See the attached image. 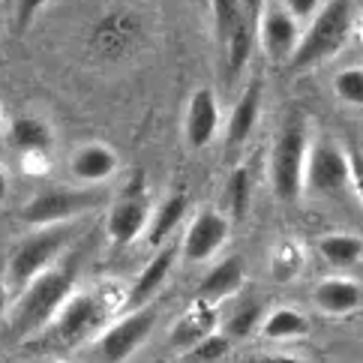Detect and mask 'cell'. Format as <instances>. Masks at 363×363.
Returning a JSON list of instances; mask_svg holds the SVG:
<instances>
[{
    "instance_id": "6da1fadb",
    "label": "cell",
    "mask_w": 363,
    "mask_h": 363,
    "mask_svg": "<svg viewBox=\"0 0 363 363\" xmlns=\"http://www.w3.org/2000/svg\"><path fill=\"white\" fill-rule=\"evenodd\" d=\"M357 24L354 0H324L321 9L301 28V40L291 55V69L306 72L328 63L348 45Z\"/></svg>"
},
{
    "instance_id": "7a4b0ae2",
    "label": "cell",
    "mask_w": 363,
    "mask_h": 363,
    "mask_svg": "<svg viewBox=\"0 0 363 363\" xmlns=\"http://www.w3.org/2000/svg\"><path fill=\"white\" fill-rule=\"evenodd\" d=\"M75 270L69 264H55L45 274L33 277L21 289L16 306L9 313V328L16 340H30L33 333L45 330L55 315L60 313V306L75 294Z\"/></svg>"
},
{
    "instance_id": "3957f363",
    "label": "cell",
    "mask_w": 363,
    "mask_h": 363,
    "mask_svg": "<svg viewBox=\"0 0 363 363\" xmlns=\"http://www.w3.org/2000/svg\"><path fill=\"white\" fill-rule=\"evenodd\" d=\"M309 145H313L309 123L303 114H294L279 129L267 157V180L279 201H297L303 196V172H306Z\"/></svg>"
},
{
    "instance_id": "277c9868",
    "label": "cell",
    "mask_w": 363,
    "mask_h": 363,
    "mask_svg": "<svg viewBox=\"0 0 363 363\" xmlns=\"http://www.w3.org/2000/svg\"><path fill=\"white\" fill-rule=\"evenodd\" d=\"M75 240V225L72 223H60V225H45V228H36L33 235H28L18 246L16 252L9 255V285L16 289H24L33 277L45 274L48 267L57 264V258L67 252V246Z\"/></svg>"
},
{
    "instance_id": "5b68a950",
    "label": "cell",
    "mask_w": 363,
    "mask_h": 363,
    "mask_svg": "<svg viewBox=\"0 0 363 363\" xmlns=\"http://www.w3.org/2000/svg\"><path fill=\"white\" fill-rule=\"evenodd\" d=\"M352 177V150L342 147L336 138L321 135L309 145L306 172H303V192L313 196H336L348 186Z\"/></svg>"
},
{
    "instance_id": "8992f818",
    "label": "cell",
    "mask_w": 363,
    "mask_h": 363,
    "mask_svg": "<svg viewBox=\"0 0 363 363\" xmlns=\"http://www.w3.org/2000/svg\"><path fill=\"white\" fill-rule=\"evenodd\" d=\"M102 204V192L96 186H79V189H48L33 196L28 204L21 207V219L33 228L45 225H60L72 223L75 216Z\"/></svg>"
},
{
    "instance_id": "52a82bcc",
    "label": "cell",
    "mask_w": 363,
    "mask_h": 363,
    "mask_svg": "<svg viewBox=\"0 0 363 363\" xmlns=\"http://www.w3.org/2000/svg\"><path fill=\"white\" fill-rule=\"evenodd\" d=\"M157 306H138L129 309V315H123L121 321H114L111 328H106L96 336V352L102 363H126L133 357L145 340L150 336V330L157 328Z\"/></svg>"
},
{
    "instance_id": "ba28073f",
    "label": "cell",
    "mask_w": 363,
    "mask_h": 363,
    "mask_svg": "<svg viewBox=\"0 0 363 363\" xmlns=\"http://www.w3.org/2000/svg\"><path fill=\"white\" fill-rule=\"evenodd\" d=\"M297 40H301V24H297L279 4H267L255 12V43L274 63H289Z\"/></svg>"
},
{
    "instance_id": "9c48e42d",
    "label": "cell",
    "mask_w": 363,
    "mask_h": 363,
    "mask_svg": "<svg viewBox=\"0 0 363 363\" xmlns=\"http://www.w3.org/2000/svg\"><path fill=\"white\" fill-rule=\"evenodd\" d=\"M228 235H231V219L219 213L216 207H204V211L192 216L184 243H180V255H184L186 264L207 262L228 243Z\"/></svg>"
},
{
    "instance_id": "30bf717a",
    "label": "cell",
    "mask_w": 363,
    "mask_h": 363,
    "mask_svg": "<svg viewBox=\"0 0 363 363\" xmlns=\"http://www.w3.org/2000/svg\"><path fill=\"white\" fill-rule=\"evenodd\" d=\"M219 129H223V108L211 87H199L186 102V118H184V135L192 150L211 147Z\"/></svg>"
},
{
    "instance_id": "8fae6325",
    "label": "cell",
    "mask_w": 363,
    "mask_h": 363,
    "mask_svg": "<svg viewBox=\"0 0 363 363\" xmlns=\"http://www.w3.org/2000/svg\"><path fill=\"white\" fill-rule=\"evenodd\" d=\"M147 223H150L147 199L141 196V192L126 189L123 196L111 204L106 228H108V238H111L114 246H129L147 231Z\"/></svg>"
},
{
    "instance_id": "7c38bea8",
    "label": "cell",
    "mask_w": 363,
    "mask_h": 363,
    "mask_svg": "<svg viewBox=\"0 0 363 363\" xmlns=\"http://www.w3.org/2000/svg\"><path fill=\"white\" fill-rule=\"evenodd\" d=\"M99 318H102V301L96 294H90V291L72 294L69 301L60 306L55 321L48 324V330L57 342H75V340H82Z\"/></svg>"
},
{
    "instance_id": "4fadbf2b",
    "label": "cell",
    "mask_w": 363,
    "mask_h": 363,
    "mask_svg": "<svg viewBox=\"0 0 363 363\" xmlns=\"http://www.w3.org/2000/svg\"><path fill=\"white\" fill-rule=\"evenodd\" d=\"M118 153H114L108 145H99V141H90V145H82L72 150L69 157V174L84 186H96L106 184V180L118 172Z\"/></svg>"
},
{
    "instance_id": "5bb4252c",
    "label": "cell",
    "mask_w": 363,
    "mask_h": 363,
    "mask_svg": "<svg viewBox=\"0 0 363 363\" xmlns=\"http://www.w3.org/2000/svg\"><path fill=\"white\" fill-rule=\"evenodd\" d=\"M313 301L324 315H352L363 306V285L352 277H324L313 289Z\"/></svg>"
},
{
    "instance_id": "9a60e30c",
    "label": "cell",
    "mask_w": 363,
    "mask_h": 363,
    "mask_svg": "<svg viewBox=\"0 0 363 363\" xmlns=\"http://www.w3.org/2000/svg\"><path fill=\"white\" fill-rule=\"evenodd\" d=\"M243 282H246V267H243L240 258L238 255L223 258L199 285V303H204V306L223 303L243 289Z\"/></svg>"
},
{
    "instance_id": "2e32d148",
    "label": "cell",
    "mask_w": 363,
    "mask_h": 363,
    "mask_svg": "<svg viewBox=\"0 0 363 363\" xmlns=\"http://www.w3.org/2000/svg\"><path fill=\"white\" fill-rule=\"evenodd\" d=\"M174 255H177L174 246H165V250H160L145 267H141V274L135 277V282L129 285V291H126V306L138 309V306H147L153 301V294L162 289V282L168 279V274H172Z\"/></svg>"
},
{
    "instance_id": "e0dca14e",
    "label": "cell",
    "mask_w": 363,
    "mask_h": 363,
    "mask_svg": "<svg viewBox=\"0 0 363 363\" xmlns=\"http://www.w3.org/2000/svg\"><path fill=\"white\" fill-rule=\"evenodd\" d=\"M258 114H262V84L252 82L240 94V99L235 102V108H231V118H228V141H231V147H240V145L250 141V135L255 133V126H258Z\"/></svg>"
},
{
    "instance_id": "ac0fdd59",
    "label": "cell",
    "mask_w": 363,
    "mask_h": 363,
    "mask_svg": "<svg viewBox=\"0 0 363 363\" xmlns=\"http://www.w3.org/2000/svg\"><path fill=\"white\" fill-rule=\"evenodd\" d=\"M213 330H216V306L199 303V306H192L189 313L172 328V333H168V342H172L174 348H186V352H189L192 345H199L204 336H211Z\"/></svg>"
},
{
    "instance_id": "d6986e66",
    "label": "cell",
    "mask_w": 363,
    "mask_h": 363,
    "mask_svg": "<svg viewBox=\"0 0 363 363\" xmlns=\"http://www.w3.org/2000/svg\"><path fill=\"white\" fill-rule=\"evenodd\" d=\"M318 252L336 270L357 267L363 262V238L354 231H330L318 240Z\"/></svg>"
},
{
    "instance_id": "ffe728a7",
    "label": "cell",
    "mask_w": 363,
    "mask_h": 363,
    "mask_svg": "<svg viewBox=\"0 0 363 363\" xmlns=\"http://www.w3.org/2000/svg\"><path fill=\"white\" fill-rule=\"evenodd\" d=\"M262 336L270 342H291V340H303L309 333V318L303 313H297L291 306H279L274 313H267L262 318Z\"/></svg>"
},
{
    "instance_id": "44dd1931",
    "label": "cell",
    "mask_w": 363,
    "mask_h": 363,
    "mask_svg": "<svg viewBox=\"0 0 363 363\" xmlns=\"http://www.w3.org/2000/svg\"><path fill=\"white\" fill-rule=\"evenodd\" d=\"M186 207H189V199H186V192H172L157 211H150V223H147V240L157 246L162 243L172 231L184 223V216H186Z\"/></svg>"
},
{
    "instance_id": "7402d4cb",
    "label": "cell",
    "mask_w": 363,
    "mask_h": 363,
    "mask_svg": "<svg viewBox=\"0 0 363 363\" xmlns=\"http://www.w3.org/2000/svg\"><path fill=\"white\" fill-rule=\"evenodd\" d=\"M306 267V250L297 240H279L270 250V277L277 282H294Z\"/></svg>"
},
{
    "instance_id": "603a6c76",
    "label": "cell",
    "mask_w": 363,
    "mask_h": 363,
    "mask_svg": "<svg viewBox=\"0 0 363 363\" xmlns=\"http://www.w3.org/2000/svg\"><path fill=\"white\" fill-rule=\"evenodd\" d=\"M9 138L21 153L45 150L51 147V129L43 118H16L9 123Z\"/></svg>"
},
{
    "instance_id": "cb8c5ba5",
    "label": "cell",
    "mask_w": 363,
    "mask_h": 363,
    "mask_svg": "<svg viewBox=\"0 0 363 363\" xmlns=\"http://www.w3.org/2000/svg\"><path fill=\"white\" fill-rule=\"evenodd\" d=\"M262 318H264V306L262 301H243L238 303L235 309L228 313L225 318V336L231 342H243V340H250V336L262 328Z\"/></svg>"
},
{
    "instance_id": "d4e9b609",
    "label": "cell",
    "mask_w": 363,
    "mask_h": 363,
    "mask_svg": "<svg viewBox=\"0 0 363 363\" xmlns=\"http://www.w3.org/2000/svg\"><path fill=\"white\" fill-rule=\"evenodd\" d=\"M252 199V186H250V168H235L231 177L225 180V189H223V207H225V216L228 219H240L250 207Z\"/></svg>"
},
{
    "instance_id": "484cf974",
    "label": "cell",
    "mask_w": 363,
    "mask_h": 363,
    "mask_svg": "<svg viewBox=\"0 0 363 363\" xmlns=\"http://www.w3.org/2000/svg\"><path fill=\"white\" fill-rule=\"evenodd\" d=\"M333 96L345 108H363V67H345L336 72Z\"/></svg>"
},
{
    "instance_id": "4316f807",
    "label": "cell",
    "mask_w": 363,
    "mask_h": 363,
    "mask_svg": "<svg viewBox=\"0 0 363 363\" xmlns=\"http://www.w3.org/2000/svg\"><path fill=\"white\" fill-rule=\"evenodd\" d=\"M228 352H231V340H228L225 333L213 330L211 336H204L199 345H192V348H189L186 363H219Z\"/></svg>"
},
{
    "instance_id": "83f0119b",
    "label": "cell",
    "mask_w": 363,
    "mask_h": 363,
    "mask_svg": "<svg viewBox=\"0 0 363 363\" xmlns=\"http://www.w3.org/2000/svg\"><path fill=\"white\" fill-rule=\"evenodd\" d=\"M321 4H324V0H279V6L289 12V16L301 24V28L321 9Z\"/></svg>"
},
{
    "instance_id": "f1b7e54d",
    "label": "cell",
    "mask_w": 363,
    "mask_h": 363,
    "mask_svg": "<svg viewBox=\"0 0 363 363\" xmlns=\"http://www.w3.org/2000/svg\"><path fill=\"white\" fill-rule=\"evenodd\" d=\"M48 4V0H18L16 6V18H18V30L30 28V21L36 18V12H40L43 6Z\"/></svg>"
},
{
    "instance_id": "f546056e",
    "label": "cell",
    "mask_w": 363,
    "mask_h": 363,
    "mask_svg": "<svg viewBox=\"0 0 363 363\" xmlns=\"http://www.w3.org/2000/svg\"><path fill=\"white\" fill-rule=\"evenodd\" d=\"M21 168L28 174H45L51 162H48V153L45 150H33V153H21Z\"/></svg>"
},
{
    "instance_id": "4dcf8cb0",
    "label": "cell",
    "mask_w": 363,
    "mask_h": 363,
    "mask_svg": "<svg viewBox=\"0 0 363 363\" xmlns=\"http://www.w3.org/2000/svg\"><path fill=\"white\" fill-rule=\"evenodd\" d=\"M348 186L354 189L357 201L363 204V153L352 150V177H348Z\"/></svg>"
},
{
    "instance_id": "1f68e13d",
    "label": "cell",
    "mask_w": 363,
    "mask_h": 363,
    "mask_svg": "<svg viewBox=\"0 0 363 363\" xmlns=\"http://www.w3.org/2000/svg\"><path fill=\"white\" fill-rule=\"evenodd\" d=\"M246 363H301L297 357H289V354H262V357H252Z\"/></svg>"
},
{
    "instance_id": "d6a6232c",
    "label": "cell",
    "mask_w": 363,
    "mask_h": 363,
    "mask_svg": "<svg viewBox=\"0 0 363 363\" xmlns=\"http://www.w3.org/2000/svg\"><path fill=\"white\" fill-rule=\"evenodd\" d=\"M6 192H9V180H6V174H4V168H0V201L6 199Z\"/></svg>"
},
{
    "instance_id": "836d02e7",
    "label": "cell",
    "mask_w": 363,
    "mask_h": 363,
    "mask_svg": "<svg viewBox=\"0 0 363 363\" xmlns=\"http://www.w3.org/2000/svg\"><path fill=\"white\" fill-rule=\"evenodd\" d=\"M6 313V285H4V279H0V315Z\"/></svg>"
},
{
    "instance_id": "e575fe53",
    "label": "cell",
    "mask_w": 363,
    "mask_h": 363,
    "mask_svg": "<svg viewBox=\"0 0 363 363\" xmlns=\"http://www.w3.org/2000/svg\"><path fill=\"white\" fill-rule=\"evenodd\" d=\"M354 33H357V40H360V45H363V12L357 16V24H354Z\"/></svg>"
},
{
    "instance_id": "d590c367",
    "label": "cell",
    "mask_w": 363,
    "mask_h": 363,
    "mask_svg": "<svg viewBox=\"0 0 363 363\" xmlns=\"http://www.w3.org/2000/svg\"><path fill=\"white\" fill-rule=\"evenodd\" d=\"M4 126H6V114H4V106H0V133H4Z\"/></svg>"
},
{
    "instance_id": "8d00e7d4",
    "label": "cell",
    "mask_w": 363,
    "mask_h": 363,
    "mask_svg": "<svg viewBox=\"0 0 363 363\" xmlns=\"http://www.w3.org/2000/svg\"><path fill=\"white\" fill-rule=\"evenodd\" d=\"M199 4H201V6H207V4H211V0H199Z\"/></svg>"
}]
</instances>
